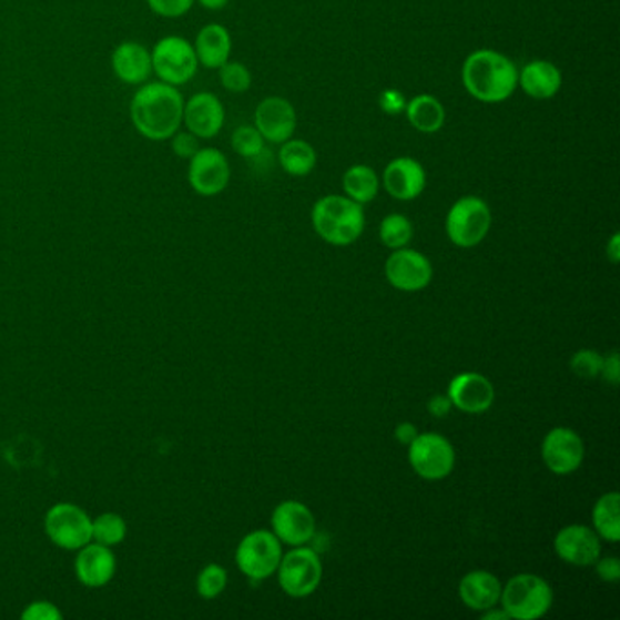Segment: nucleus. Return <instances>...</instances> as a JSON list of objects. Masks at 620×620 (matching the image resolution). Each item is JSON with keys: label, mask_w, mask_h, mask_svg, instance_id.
<instances>
[{"label": "nucleus", "mask_w": 620, "mask_h": 620, "mask_svg": "<svg viewBox=\"0 0 620 620\" xmlns=\"http://www.w3.org/2000/svg\"><path fill=\"white\" fill-rule=\"evenodd\" d=\"M555 553L566 565L577 568L593 566L600 557L602 546L600 537L593 528L585 525L566 526L559 533L555 535Z\"/></svg>", "instance_id": "obj_17"}, {"label": "nucleus", "mask_w": 620, "mask_h": 620, "mask_svg": "<svg viewBox=\"0 0 620 620\" xmlns=\"http://www.w3.org/2000/svg\"><path fill=\"white\" fill-rule=\"evenodd\" d=\"M604 357L596 352V349H580L570 360V368L577 377L597 378L602 372Z\"/></svg>", "instance_id": "obj_34"}, {"label": "nucleus", "mask_w": 620, "mask_h": 620, "mask_svg": "<svg viewBox=\"0 0 620 620\" xmlns=\"http://www.w3.org/2000/svg\"><path fill=\"white\" fill-rule=\"evenodd\" d=\"M491 210L485 199L466 195L454 202L446 215V233L455 246H479L488 237L491 227Z\"/></svg>", "instance_id": "obj_5"}, {"label": "nucleus", "mask_w": 620, "mask_h": 620, "mask_svg": "<svg viewBox=\"0 0 620 620\" xmlns=\"http://www.w3.org/2000/svg\"><path fill=\"white\" fill-rule=\"evenodd\" d=\"M184 96L166 82H144L130 102V119L148 141H170L181 130Z\"/></svg>", "instance_id": "obj_1"}, {"label": "nucleus", "mask_w": 620, "mask_h": 620, "mask_svg": "<svg viewBox=\"0 0 620 620\" xmlns=\"http://www.w3.org/2000/svg\"><path fill=\"white\" fill-rule=\"evenodd\" d=\"M22 620H61L62 611L50 600H33L21 613Z\"/></svg>", "instance_id": "obj_36"}, {"label": "nucleus", "mask_w": 620, "mask_h": 620, "mask_svg": "<svg viewBox=\"0 0 620 620\" xmlns=\"http://www.w3.org/2000/svg\"><path fill=\"white\" fill-rule=\"evenodd\" d=\"M600 377L604 378L606 383L619 384L620 364L619 354H617V352H613V354L604 357V364H602V372H600Z\"/></svg>", "instance_id": "obj_40"}, {"label": "nucleus", "mask_w": 620, "mask_h": 620, "mask_svg": "<svg viewBox=\"0 0 620 620\" xmlns=\"http://www.w3.org/2000/svg\"><path fill=\"white\" fill-rule=\"evenodd\" d=\"M278 585L286 596L293 599H304L317 590L323 580V562L312 548L295 546L283 559L277 568Z\"/></svg>", "instance_id": "obj_8"}, {"label": "nucleus", "mask_w": 620, "mask_h": 620, "mask_svg": "<svg viewBox=\"0 0 620 620\" xmlns=\"http://www.w3.org/2000/svg\"><path fill=\"white\" fill-rule=\"evenodd\" d=\"M482 620H511L510 617H508V613H506L505 610H502V608H500V610H495V606L494 608H489V610L482 611Z\"/></svg>", "instance_id": "obj_44"}, {"label": "nucleus", "mask_w": 620, "mask_h": 620, "mask_svg": "<svg viewBox=\"0 0 620 620\" xmlns=\"http://www.w3.org/2000/svg\"><path fill=\"white\" fill-rule=\"evenodd\" d=\"M519 88L535 101H550L562 88V71L553 62L535 59L519 71Z\"/></svg>", "instance_id": "obj_22"}, {"label": "nucleus", "mask_w": 620, "mask_h": 620, "mask_svg": "<svg viewBox=\"0 0 620 620\" xmlns=\"http://www.w3.org/2000/svg\"><path fill=\"white\" fill-rule=\"evenodd\" d=\"M264 136L255 126H238L232 135V148L244 159H255L264 152Z\"/></svg>", "instance_id": "obj_33"}, {"label": "nucleus", "mask_w": 620, "mask_h": 620, "mask_svg": "<svg viewBox=\"0 0 620 620\" xmlns=\"http://www.w3.org/2000/svg\"><path fill=\"white\" fill-rule=\"evenodd\" d=\"M150 10L164 19H179L192 10L195 0H146Z\"/></svg>", "instance_id": "obj_35"}, {"label": "nucleus", "mask_w": 620, "mask_h": 620, "mask_svg": "<svg viewBox=\"0 0 620 620\" xmlns=\"http://www.w3.org/2000/svg\"><path fill=\"white\" fill-rule=\"evenodd\" d=\"M502 585L500 580L485 570L469 571L459 585V597L469 610L486 611L499 604Z\"/></svg>", "instance_id": "obj_23"}, {"label": "nucleus", "mask_w": 620, "mask_h": 620, "mask_svg": "<svg viewBox=\"0 0 620 620\" xmlns=\"http://www.w3.org/2000/svg\"><path fill=\"white\" fill-rule=\"evenodd\" d=\"M406 119L411 128L424 135H434L446 124V110L437 96L423 93L406 102Z\"/></svg>", "instance_id": "obj_25"}, {"label": "nucleus", "mask_w": 620, "mask_h": 620, "mask_svg": "<svg viewBox=\"0 0 620 620\" xmlns=\"http://www.w3.org/2000/svg\"><path fill=\"white\" fill-rule=\"evenodd\" d=\"M224 121H226V110L215 93L201 91V93H195L190 101H184L182 124L197 139H204V141L215 139L224 128Z\"/></svg>", "instance_id": "obj_18"}, {"label": "nucleus", "mask_w": 620, "mask_h": 620, "mask_svg": "<svg viewBox=\"0 0 620 620\" xmlns=\"http://www.w3.org/2000/svg\"><path fill=\"white\" fill-rule=\"evenodd\" d=\"M218 79L224 90L230 93H246L252 88V71L243 62L227 61L218 68Z\"/></svg>", "instance_id": "obj_32"}, {"label": "nucleus", "mask_w": 620, "mask_h": 620, "mask_svg": "<svg viewBox=\"0 0 620 620\" xmlns=\"http://www.w3.org/2000/svg\"><path fill=\"white\" fill-rule=\"evenodd\" d=\"M227 586V571L221 565H207L197 577V593L202 599L213 600L224 593Z\"/></svg>", "instance_id": "obj_31"}, {"label": "nucleus", "mask_w": 620, "mask_h": 620, "mask_svg": "<svg viewBox=\"0 0 620 620\" xmlns=\"http://www.w3.org/2000/svg\"><path fill=\"white\" fill-rule=\"evenodd\" d=\"M428 184V175L414 156H397L384 167L380 186L395 201L409 202L419 199Z\"/></svg>", "instance_id": "obj_16"}, {"label": "nucleus", "mask_w": 620, "mask_h": 620, "mask_svg": "<svg viewBox=\"0 0 620 620\" xmlns=\"http://www.w3.org/2000/svg\"><path fill=\"white\" fill-rule=\"evenodd\" d=\"M343 190L346 197L358 204H368L380 192V177L368 164H354L343 175Z\"/></svg>", "instance_id": "obj_26"}, {"label": "nucleus", "mask_w": 620, "mask_h": 620, "mask_svg": "<svg viewBox=\"0 0 620 620\" xmlns=\"http://www.w3.org/2000/svg\"><path fill=\"white\" fill-rule=\"evenodd\" d=\"M253 126L272 144H283L297 132V111L284 96H266L253 113Z\"/></svg>", "instance_id": "obj_13"}, {"label": "nucleus", "mask_w": 620, "mask_h": 620, "mask_svg": "<svg viewBox=\"0 0 620 620\" xmlns=\"http://www.w3.org/2000/svg\"><path fill=\"white\" fill-rule=\"evenodd\" d=\"M193 48H195L201 67L207 68V70H218L232 57V35L226 26L213 22L199 31Z\"/></svg>", "instance_id": "obj_24"}, {"label": "nucleus", "mask_w": 620, "mask_h": 620, "mask_svg": "<svg viewBox=\"0 0 620 620\" xmlns=\"http://www.w3.org/2000/svg\"><path fill=\"white\" fill-rule=\"evenodd\" d=\"M384 273L388 283L399 292H420L426 288L434 278V267L428 257L417 250L400 247L394 250L384 266Z\"/></svg>", "instance_id": "obj_12"}, {"label": "nucleus", "mask_w": 620, "mask_h": 620, "mask_svg": "<svg viewBox=\"0 0 620 620\" xmlns=\"http://www.w3.org/2000/svg\"><path fill=\"white\" fill-rule=\"evenodd\" d=\"M313 230L332 246L357 243L366 227L363 204L346 195H326L313 204Z\"/></svg>", "instance_id": "obj_3"}, {"label": "nucleus", "mask_w": 620, "mask_h": 620, "mask_svg": "<svg viewBox=\"0 0 620 620\" xmlns=\"http://www.w3.org/2000/svg\"><path fill=\"white\" fill-rule=\"evenodd\" d=\"M170 141H172L173 153L181 156V159H186V161H190V159L199 152V148H201L199 146V141H201V139H197V136L187 132V130L186 132H181V130H179Z\"/></svg>", "instance_id": "obj_37"}, {"label": "nucleus", "mask_w": 620, "mask_h": 620, "mask_svg": "<svg viewBox=\"0 0 620 620\" xmlns=\"http://www.w3.org/2000/svg\"><path fill=\"white\" fill-rule=\"evenodd\" d=\"M278 164L292 177H306L317 166V152L308 141L292 136L281 144Z\"/></svg>", "instance_id": "obj_27"}, {"label": "nucleus", "mask_w": 620, "mask_h": 620, "mask_svg": "<svg viewBox=\"0 0 620 620\" xmlns=\"http://www.w3.org/2000/svg\"><path fill=\"white\" fill-rule=\"evenodd\" d=\"M111 68L119 81L130 87H141L152 77V51L141 42H122L111 55Z\"/></svg>", "instance_id": "obj_21"}, {"label": "nucleus", "mask_w": 620, "mask_h": 620, "mask_svg": "<svg viewBox=\"0 0 620 620\" xmlns=\"http://www.w3.org/2000/svg\"><path fill=\"white\" fill-rule=\"evenodd\" d=\"M153 73L170 87H184L197 75L199 59L192 42L184 37H164L153 45Z\"/></svg>", "instance_id": "obj_6"}, {"label": "nucleus", "mask_w": 620, "mask_h": 620, "mask_svg": "<svg viewBox=\"0 0 620 620\" xmlns=\"http://www.w3.org/2000/svg\"><path fill=\"white\" fill-rule=\"evenodd\" d=\"M593 530L600 540L619 542L620 540V497L617 491L604 494L593 506Z\"/></svg>", "instance_id": "obj_28"}, {"label": "nucleus", "mask_w": 620, "mask_h": 620, "mask_svg": "<svg viewBox=\"0 0 620 620\" xmlns=\"http://www.w3.org/2000/svg\"><path fill=\"white\" fill-rule=\"evenodd\" d=\"M232 181V166L227 156L217 148H199L190 159L187 182L201 197H215L226 190Z\"/></svg>", "instance_id": "obj_11"}, {"label": "nucleus", "mask_w": 620, "mask_h": 620, "mask_svg": "<svg viewBox=\"0 0 620 620\" xmlns=\"http://www.w3.org/2000/svg\"><path fill=\"white\" fill-rule=\"evenodd\" d=\"M451 408H454V404L449 400L448 395H435V397L428 400V411L435 415L437 419L446 417L451 411Z\"/></svg>", "instance_id": "obj_41"}, {"label": "nucleus", "mask_w": 620, "mask_h": 620, "mask_svg": "<svg viewBox=\"0 0 620 620\" xmlns=\"http://www.w3.org/2000/svg\"><path fill=\"white\" fill-rule=\"evenodd\" d=\"M273 533L283 545L304 546L315 537L317 522L308 506L298 500H284L273 510Z\"/></svg>", "instance_id": "obj_14"}, {"label": "nucleus", "mask_w": 620, "mask_h": 620, "mask_svg": "<svg viewBox=\"0 0 620 620\" xmlns=\"http://www.w3.org/2000/svg\"><path fill=\"white\" fill-rule=\"evenodd\" d=\"M606 255L610 258L611 263L619 264L620 261V235L616 233L613 237L610 238V243L606 246Z\"/></svg>", "instance_id": "obj_43"}, {"label": "nucleus", "mask_w": 620, "mask_h": 620, "mask_svg": "<svg viewBox=\"0 0 620 620\" xmlns=\"http://www.w3.org/2000/svg\"><path fill=\"white\" fill-rule=\"evenodd\" d=\"M91 517L73 502H57L45 511L44 531L61 550L77 551L93 540Z\"/></svg>", "instance_id": "obj_7"}, {"label": "nucleus", "mask_w": 620, "mask_h": 620, "mask_svg": "<svg viewBox=\"0 0 620 620\" xmlns=\"http://www.w3.org/2000/svg\"><path fill=\"white\" fill-rule=\"evenodd\" d=\"M116 573V557L110 546L91 540L77 550L75 576L87 588H102L110 585Z\"/></svg>", "instance_id": "obj_20"}, {"label": "nucleus", "mask_w": 620, "mask_h": 620, "mask_svg": "<svg viewBox=\"0 0 620 620\" xmlns=\"http://www.w3.org/2000/svg\"><path fill=\"white\" fill-rule=\"evenodd\" d=\"M448 397L454 408L465 414H485L495 400V388L491 380L482 374L466 372L451 378Z\"/></svg>", "instance_id": "obj_19"}, {"label": "nucleus", "mask_w": 620, "mask_h": 620, "mask_svg": "<svg viewBox=\"0 0 620 620\" xmlns=\"http://www.w3.org/2000/svg\"><path fill=\"white\" fill-rule=\"evenodd\" d=\"M406 96L400 93L399 90H384L378 96V106L386 113V115H400L404 110H406Z\"/></svg>", "instance_id": "obj_38"}, {"label": "nucleus", "mask_w": 620, "mask_h": 620, "mask_svg": "<svg viewBox=\"0 0 620 620\" xmlns=\"http://www.w3.org/2000/svg\"><path fill=\"white\" fill-rule=\"evenodd\" d=\"M408 460L424 480H443L455 468V449L439 434H419L408 446Z\"/></svg>", "instance_id": "obj_10"}, {"label": "nucleus", "mask_w": 620, "mask_h": 620, "mask_svg": "<svg viewBox=\"0 0 620 620\" xmlns=\"http://www.w3.org/2000/svg\"><path fill=\"white\" fill-rule=\"evenodd\" d=\"M417 435H419V429L411 423H400L395 428V439H397V443L403 444V446H409V444L414 443Z\"/></svg>", "instance_id": "obj_42"}, {"label": "nucleus", "mask_w": 620, "mask_h": 620, "mask_svg": "<svg viewBox=\"0 0 620 620\" xmlns=\"http://www.w3.org/2000/svg\"><path fill=\"white\" fill-rule=\"evenodd\" d=\"M91 531H93L95 542L113 548L126 539L128 525L121 515L108 511L91 520Z\"/></svg>", "instance_id": "obj_30"}, {"label": "nucleus", "mask_w": 620, "mask_h": 620, "mask_svg": "<svg viewBox=\"0 0 620 620\" xmlns=\"http://www.w3.org/2000/svg\"><path fill=\"white\" fill-rule=\"evenodd\" d=\"M465 90L475 101L500 104L519 88V70L510 57L500 51L475 50L466 57L460 70Z\"/></svg>", "instance_id": "obj_2"}, {"label": "nucleus", "mask_w": 620, "mask_h": 620, "mask_svg": "<svg viewBox=\"0 0 620 620\" xmlns=\"http://www.w3.org/2000/svg\"><path fill=\"white\" fill-rule=\"evenodd\" d=\"M283 553V542L273 531L255 530L238 542L235 562L247 579L266 580L277 571Z\"/></svg>", "instance_id": "obj_9"}, {"label": "nucleus", "mask_w": 620, "mask_h": 620, "mask_svg": "<svg viewBox=\"0 0 620 620\" xmlns=\"http://www.w3.org/2000/svg\"><path fill=\"white\" fill-rule=\"evenodd\" d=\"M378 237L384 246L389 250H400L408 246L414 238V224L406 215L400 213H392L388 217H384L378 226Z\"/></svg>", "instance_id": "obj_29"}, {"label": "nucleus", "mask_w": 620, "mask_h": 620, "mask_svg": "<svg viewBox=\"0 0 620 620\" xmlns=\"http://www.w3.org/2000/svg\"><path fill=\"white\" fill-rule=\"evenodd\" d=\"M499 602L510 619L537 620L553 606V590L542 577L520 573L502 586Z\"/></svg>", "instance_id": "obj_4"}, {"label": "nucleus", "mask_w": 620, "mask_h": 620, "mask_svg": "<svg viewBox=\"0 0 620 620\" xmlns=\"http://www.w3.org/2000/svg\"><path fill=\"white\" fill-rule=\"evenodd\" d=\"M597 576L604 582L616 585L620 580V560L617 557H599L596 565Z\"/></svg>", "instance_id": "obj_39"}, {"label": "nucleus", "mask_w": 620, "mask_h": 620, "mask_svg": "<svg viewBox=\"0 0 620 620\" xmlns=\"http://www.w3.org/2000/svg\"><path fill=\"white\" fill-rule=\"evenodd\" d=\"M197 2L202 8H206V10L218 11L222 8H226L230 0H197Z\"/></svg>", "instance_id": "obj_45"}, {"label": "nucleus", "mask_w": 620, "mask_h": 620, "mask_svg": "<svg viewBox=\"0 0 620 620\" xmlns=\"http://www.w3.org/2000/svg\"><path fill=\"white\" fill-rule=\"evenodd\" d=\"M542 460L555 475H570L585 460V443L571 428H553L542 440Z\"/></svg>", "instance_id": "obj_15"}]
</instances>
